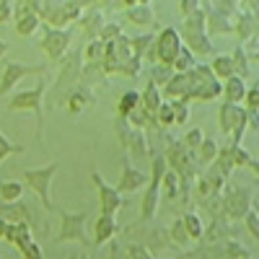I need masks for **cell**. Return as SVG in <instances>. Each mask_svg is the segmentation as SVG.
<instances>
[{
  "mask_svg": "<svg viewBox=\"0 0 259 259\" xmlns=\"http://www.w3.org/2000/svg\"><path fill=\"white\" fill-rule=\"evenodd\" d=\"M256 207V194H254V187H241V184H233V182H226L223 189H221V215L228 221H241L244 215Z\"/></svg>",
  "mask_w": 259,
  "mask_h": 259,
  "instance_id": "cell-1",
  "label": "cell"
},
{
  "mask_svg": "<svg viewBox=\"0 0 259 259\" xmlns=\"http://www.w3.org/2000/svg\"><path fill=\"white\" fill-rule=\"evenodd\" d=\"M166 158L163 153H153L150 156V171H148V184L140 200V223H150L158 212V202H161V177L166 171Z\"/></svg>",
  "mask_w": 259,
  "mask_h": 259,
  "instance_id": "cell-2",
  "label": "cell"
},
{
  "mask_svg": "<svg viewBox=\"0 0 259 259\" xmlns=\"http://www.w3.org/2000/svg\"><path fill=\"white\" fill-rule=\"evenodd\" d=\"M45 96H47V83L39 80L36 85H31V89L18 91V94H11V99H8V109L36 114V133H39V140H45Z\"/></svg>",
  "mask_w": 259,
  "mask_h": 259,
  "instance_id": "cell-3",
  "label": "cell"
},
{
  "mask_svg": "<svg viewBox=\"0 0 259 259\" xmlns=\"http://www.w3.org/2000/svg\"><path fill=\"white\" fill-rule=\"evenodd\" d=\"M57 80H55V104L57 101H65L78 80H80V68H83V47L78 50H68L60 60H57Z\"/></svg>",
  "mask_w": 259,
  "mask_h": 259,
  "instance_id": "cell-4",
  "label": "cell"
},
{
  "mask_svg": "<svg viewBox=\"0 0 259 259\" xmlns=\"http://www.w3.org/2000/svg\"><path fill=\"white\" fill-rule=\"evenodd\" d=\"M57 171H60V161H52V163L39 166V168H24V171H21L24 184L36 194L39 205L45 207L47 212H55V202L50 197V187H52V179H55Z\"/></svg>",
  "mask_w": 259,
  "mask_h": 259,
  "instance_id": "cell-5",
  "label": "cell"
},
{
  "mask_svg": "<svg viewBox=\"0 0 259 259\" xmlns=\"http://www.w3.org/2000/svg\"><path fill=\"white\" fill-rule=\"evenodd\" d=\"M189 75V104L192 101H212L223 94V83L212 75L210 65H194L192 70H187Z\"/></svg>",
  "mask_w": 259,
  "mask_h": 259,
  "instance_id": "cell-6",
  "label": "cell"
},
{
  "mask_svg": "<svg viewBox=\"0 0 259 259\" xmlns=\"http://www.w3.org/2000/svg\"><path fill=\"white\" fill-rule=\"evenodd\" d=\"M57 218H60V231L55 236V244H65V241H78V244H85L89 246L91 239L85 236V221H89V210H62V207H55Z\"/></svg>",
  "mask_w": 259,
  "mask_h": 259,
  "instance_id": "cell-7",
  "label": "cell"
},
{
  "mask_svg": "<svg viewBox=\"0 0 259 259\" xmlns=\"http://www.w3.org/2000/svg\"><path fill=\"white\" fill-rule=\"evenodd\" d=\"M218 127L221 133L231 138V145H241L244 135H246V127H249V114L241 104H228L223 101L221 109H218Z\"/></svg>",
  "mask_w": 259,
  "mask_h": 259,
  "instance_id": "cell-8",
  "label": "cell"
},
{
  "mask_svg": "<svg viewBox=\"0 0 259 259\" xmlns=\"http://www.w3.org/2000/svg\"><path fill=\"white\" fill-rule=\"evenodd\" d=\"M41 39H39V50L47 55L50 62H57L65 52L70 50V41H73V29H55V26H47L41 24Z\"/></svg>",
  "mask_w": 259,
  "mask_h": 259,
  "instance_id": "cell-9",
  "label": "cell"
},
{
  "mask_svg": "<svg viewBox=\"0 0 259 259\" xmlns=\"http://www.w3.org/2000/svg\"><path fill=\"white\" fill-rule=\"evenodd\" d=\"M47 73V65H26V62H6L3 65V75H0V96H8L16 85L29 78V75H45Z\"/></svg>",
  "mask_w": 259,
  "mask_h": 259,
  "instance_id": "cell-10",
  "label": "cell"
},
{
  "mask_svg": "<svg viewBox=\"0 0 259 259\" xmlns=\"http://www.w3.org/2000/svg\"><path fill=\"white\" fill-rule=\"evenodd\" d=\"M153 47H156V60H158V65H168V68H171V62H174L177 52L182 50V39H179L177 26H163L161 31H156Z\"/></svg>",
  "mask_w": 259,
  "mask_h": 259,
  "instance_id": "cell-11",
  "label": "cell"
},
{
  "mask_svg": "<svg viewBox=\"0 0 259 259\" xmlns=\"http://www.w3.org/2000/svg\"><path fill=\"white\" fill-rule=\"evenodd\" d=\"M91 182H94L96 194H99V212L101 215H114L119 207H124V200H122V194L117 192V187H112L96 168L91 171Z\"/></svg>",
  "mask_w": 259,
  "mask_h": 259,
  "instance_id": "cell-12",
  "label": "cell"
},
{
  "mask_svg": "<svg viewBox=\"0 0 259 259\" xmlns=\"http://www.w3.org/2000/svg\"><path fill=\"white\" fill-rule=\"evenodd\" d=\"M148 184V174L140 168H135V163L124 156V163H122V177L117 182V192L124 194V192H138Z\"/></svg>",
  "mask_w": 259,
  "mask_h": 259,
  "instance_id": "cell-13",
  "label": "cell"
},
{
  "mask_svg": "<svg viewBox=\"0 0 259 259\" xmlns=\"http://www.w3.org/2000/svg\"><path fill=\"white\" fill-rule=\"evenodd\" d=\"M0 218H6V221H11V223H18V221H26L31 228H36V226H41L39 221H36V215L31 212V205H26V202H0Z\"/></svg>",
  "mask_w": 259,
  "mask_h": 259,
  "instance_id": "cell-14",
  "label": "cell"
},
{
  "mask_svg": "<svg viewBox=\"0 0 259 259\" xmlns=\"http://www.w3.org/2000/svg\"><path fill=\"white\" fill-rule=\"evenodd\" d=\"M65 109H68L73 117H78L83 109H85V106H94L96 104V96H94V91L89 89V85H75V89L68 94V96H65Z\"/></svg>",
  "mask_w": 259,
  "mask_h": 259,
  "instance_id": "cell-15",
  "label": "cell"
},
{
  "mask_svg": "<svg viewBox=\"0 0 259 259\" xmlns=\"http://www.w3.org/2000/svg\"><path fill=\"white\" fill-rule=\"evenodd\" d=\"M117 233H119V223H117L114 215H99L96 223H94V239H91V244L94 246H104V244H109Z\"/></svg>",
  "mask_w": 259,
  "mask_h": 259,
  "instance_id": "cell-16",
  "label": "cell"
},
{
  "mask_svg": "<svg viewBox=\"0 0 259 259\" xmlns=\"http://www.w3.org/2000/svg\"><path fill=\"white\" fill-rule=\"evenodd\" d=\"M41 26V18L34 13V11H26V8H18L16 16H13V29L18 36H34Z\"/></svg>",
  "mask_w": 259,
  "mask_h": 259,
  "instance_id": "cell-17",
  "label": "cell"
},
{
  "mask_svg": "<svg viewBox=\"0 0 259 259\" xmlns=\"http://www.w3.org/2000/svg\"><path fill=\"white\" fill-rule=\"evenodd\" d=\"M161 94L168 101L179 99V101H187L189 104V75L187 73H174V75H171V80L161 89Z\"/></svg>",
  "mask_w": 259,
  "mask_h": 259,
  "instance_id": "cell-18",
  "label": "cell"
},
{
  "mask_svg": "<svg viewBox=\"0 0 259 259\" xmlns=\"http://www.w3.org/2000/svg\"><path fill=\"white\" fill-rule=\"evenodd\" d=\"M233 34L244 41H249L251 36H256V13H249V11H239L233 16Z\"/></svg>",
  "mask_w": 259,
  "mask_h": 259,
  "instance_id": "cell-19",
  "label": "cell"
},
{
  "mask_svg": "<svg viewBox=\"0 0 259 259\" xmlns=\"http://www.w3.org/2000/svg\"><path fill=\"white\" fill-rule=\"evenodd\" d=\"M124 16L133 26H145L148 31H153L158 26V18H156V13H153L150 6H133V8H127Z\"/></svg>",
  "mask_w": 259,
  "mask_h": 259,
  "instance_id": "cell-20",
  "label": "cell"
},
{
  "mask_svg": "<svg viewBox=\"0 0 259 259\" xmlns=\"http://www.w3.org/2000/svg\"><path fill=\"white\" fill-rule=\"evenodd\" d=\"M78 26H83V36L89 39V41L99 39V31H101V26H104L101 11H99V8H89V11L78 18Z\"/></svg>",
  "mask_w": 259,
  "mask_h": 259,
  "instance_id": "cell-21",
  "label": "cell"
},
{
  "mask_svg": "<svg viewBox=\"0 0 259 259\" xmlns=\"http://www.w3.org/2000/svg\"><path fill=\"white\" fill-rule=\"evenodd\" d=\"M182 45L194 55V57H207V55H215V47L207 34H192V36H184Z\"/></svg>",
  "mask_w": 259,
  "mask_h": 259,
  "instance_id": "cell-22",
  "label": "cell"
},
{
  "mask_svg": "<svg viewBox=\"0 0 259 259\" xmlns=\"http://www.w3.org/2000/svg\"><path fill=\"white\" fill-rule=\"evenodd\" d=\"M244 94H246V80L239 78V75H231L223 80V101L228 104H241L244 101Z\"/></svg>",
  "mask_w": 259,
  "mask_h": 259,
  "instance_id": "cell-23",
  "label": "cell"
},
{
  "mask_svg": "<svg viewBox=\"0 0 259 259\" xmlns=\"http://www.w3.org/2000/svg\"><path fill=\"white\" fill-rule=\"evenodd\" d=\"M231 62H233V73L239 75V78H244V80L254 78V65H251V60H249L244 45L233 47V52H231Z\"/></svg>",
  "mask_w": 259,
  "mask_h": 259,
  "instance_id": "cell-24",
  "label": "cell"
},
{
  "mask_svg": "<svg viewBox=\"0 0 259 259\" xmlns=\"http://www.w3.org/2000/svg\"><path fill=\"white\" fill-rule=\"evenodd\" d=\"M218 140L215 138H202V143H200V148L194 150V161H197V168H207L212 161H215V156H218Z\"/></svg>",
  "mask_w": 259,
  "mask_h": 259,
  "instance_id": "cell-25",
  "label": "cell"
},
{
  "mask_svg": "<svg viewBox=\"0 0 259 259\" xmlns=\"http://www.w3.org/2000/svg\"><path fill=\"white\" fill-rule=\"evenodd\" d=\"M161 101H163V96H161V89L158 85H153L148 80V85L140 91V106L156 119V112H158V106H161Z\"/></svg>",
  "mask_w": 259,
  "mask_h": 259,
  "instance_id": "cell-26",
  "label": "cell"
},
{
  "mask_svg": "<svg viewBox=\"0 0 259 259\" xmlns=\"http://www.w3.org/2000/svg\"><path fill=\"white\" fill-rule=\"evenodd\" d=\"M106 75L104 68H101V62H83V68H80V85H89V89H94V85L99 83H106Z\"/></svg>",
  "mask_w": 259,
  "mask_h": 259,
  "instance_id": "cell-27",
  "label": "cell"
},
{
  "mask_svg": "<svg viewBox=\"0 0 259 259\" xmlns=\"http://www.w3.org/2000/svg\"><path fill=\"white\" fill-rule=\"evenodd\" d=\"M231 158H233V168H249L251 174L259 171V163H256L254 153L246 150L244 145H231Z\"/></svg>",
  "mask_w": 259,
  "mask_h": 259,
  "instance_id": "cell-28",
  "label": "cell"
},
{
  "mask_svg": "<svg viewBox=\"0 0 259 259\" xmlns=\"http://www.w3.org/2000/svg\"><path fill=\"white\" fill-rule=\"evenodd\" d=\"M177 31H179V39L192 36V34H207V31H205V13H202V8L194 11L192 16H187Z\"/></svg>",
  "mask_w": 259,
  "mask_h": 259,
  "instance_id": "cell-29",
  "label": "cell"
},
{
  "mask_svg": "<svg viewBox=\"0 0 259 259\" xmlns=\"http://www.w3.org/2000/svg\"><path fill=\"white\" fill-rule=\"evenodd\" d=\"M161 194H163V200H177L182 194V179H179L177 171H171V168L163 171V177H161Z\"/></svg>",
  "mask_w": 259,
  "mask_h": 259,
  "instance_id": "cell-30",
  "label": "cell"
},
{
  "mask_svg": "<svg viewBox=\"0 0 259 259\" xmlns=\"http://www.w3.org/2000/svg\"><path fill=\"white\" fill-rule=\"evenodd\" d=\"M26 184L18 179H0V202H18L24 197Z\"/></svg>",
  "mask_w": 259,
  "mask_h": 259,
  "instance_id": "cell-31",
  "label": "cell"
},
{
  "mask_svg": "<svg viewBox=\"0 0 259 259\" xmlns=\"http://www.w3.org/2000/svg\"><path fill=\"white\" fill-rule=\"evenodd\" d=\"M140 244H143L150 254H158V251H161V249H166L171 241H168V233H166V228H150Z\"/></svg>",
  "mask_w": 259,
  "mask_h": 259,
  "instance_id": "cell-32",
  "label": "cell"
},
{
  "mask_svg": "<svg viewBox=\"0 0 259 259\" xmlns=\"http://www.w3.org/2000/svg\"><path fill=\"white\" fill-rule=\"evenodd\" d=\"M140 104V91H135V89H127L119 99H117V106H114V117H119V119H127V114L135 109V106Z\"/></svg>",
  "mask_w": 259,
  "mask_h": 259,
  "instance_id": "cell-33",
  "label": "cell"
},
{
  "mask_svg": "<svg viewBox=\"0 0 259 259\" xmlns=\"http://www.w3.org/2000/svg\"><path fill=\"white\" fill-rule=\"evenodd\" d=\"M182 223H184V231H187V236H189V241H202V233H205V223H202V218L197 212H184L182 215Z\"/></svg>",
  "mask_w": 259,
  "mask_h": 259,
  "instance_id": "cell-34",
  "label": "cell"
},
{
  "mask_svg": "<svg viewBox=\"0 0 259 259\" xmlns=\"http://www.w3.org/2000/svg\"><path fill=\"white\" fill-rule=\"evenodd\" d=\"M34 239V228L26 223V221H18V223H11V233H8V244H13L16 249L21 246V244H26V241H31Z\"/></svg>",
  "mask_w": 259,
  "mask_h": 259,
  "instance_id": "cell-35",
  "label": "cell"
},
{
  "mask_svg": "<svg viewBox=\"0 0 259 259\" xmlns=\"http://www.w3.org/2000/svg\"><path fill=\"white\" fill-rule=\"evenodd\" d=\"M218 174L228 182V177L233 174V158H231V145H223V148H218V156H215V161L210 163Z\"/></svg>",
  "mask_w": 259,
  "mask_h": 259,
  "instance_id": "cell-36",
  "label": "cell"
},
{
  "mask_svg": "<svg viewBox=\"0 0 259 259\" xmlns=\"http://www.w3.org/2000/svg\"><path fill=\"white\" fill-rule=\"evenodd\" d=\"M210 70H212V75L218 78L221 83H223L226 78L236 75V73H233V62H231V55H215V57H212V62H210Z\"/></svg>",
  "mask_w": 259,
  "mask_h": 259,
  "instance_id": "cell-37",
  "label": "cell"
},
{
  "mask_svg": "<svg viewBox=\"0 0 259 259\" xmlns=\"http://www.w3.org/2000/svg\"><path fill=\"white\" fill-rule=\"evenodd\" d=\"M153 39H156V31H143L138 36H130V50H133V55L138 60H143V55L148 52V47L153 45Z\"/></svg>",
  "mask_w": 259,
  "mask_h": 259,
  "instance_id": "cell-38",
  "label": "cell"
},
{
  "mask_svg": "<svg viewBox=\"0 0 259 259\" xmlns=\"http://www.w3.org/2000/svg\"><path fill=\"white\" fill-rule=\"evenodd\" d=\"M194 65H197V57H194L184 45H182V50L177 52V57H174V62H171V70L174 73H187V70H192Z\"/></svg>",
  "mask_w": 259,
  "mask_h": 259,
  "instance_id": "cell-39",
  "label": "cell"
},
{
  "mask_svg": "<svg viewBox=\"0 0 259 259\" xmlns=\"http://www.w3.org/2000/svg\"><path fill=\"white\" fill-rule=\"evenodd\" d=\"M171 75H174V70L168 68V65H150L148 68V80L158 85V89H163V85L171 80Z\"/></svg>",
  "mask_w": 259,
  "mask_h": 259,
  "instance_id": "cell-40",
  "label": "cell"
},
{
  "mask_svg": "<svg viewBox=\"0 0 259 259\" xmlns=\"http://www.w3.org/2000/svg\"><path fill=\"white\" fill-rule=\"evenodd\" d=\"M241 106H244V109H246V114H249V122H251V124H256V109H259V91H256V85L246 89Z\"/></svg>",
  "mask_w": 259,
  "mask_h": 259,
  "instance_id": "cell-41",
  "label": "cell"
},
{
  "mask_svg": "<svg viewBox=\"0 0 259 259\" xmlns=\"http://www.w3.org/2000/svg\"><path fill=\"white\" fill-rule=\"evenodd\" d=\"M21 153H26V145L11 143V140L3 135V130H0V163H3L6 158H11V156H21Z\"/></svg>",
  "mask_w": 259,
  "mask_h": 259,
  "instance_id": "cell-42",
  "label": "cell"
},
{
  "mask_svg": "<svg viewBox=\"0 0 259 259\" xmlns=\"http://www.w3.org/2000/svg\"><path fill=\"white\" fill-rule=\"evenodd\" d=\"M166 233H168V241L174 244V246H187V244H189V236H187V231H184L182 218H177L174 223H171V226L166 228Z\"/></svg>",
  "mask_w": 259,
  "mask_h": 259,
  "instance_id": "cell-43",
  "label": "cell"
},
{
  "mask_svg": "<svg viewBox=\"0 0 259 259\" xmlns=\"http://www.w3.org/2000/svg\"><path fill=\"white\" fill-rule=\"evenodd\" d=\"M156 122H158L161 130L174 127V109H171V101H161L158 112H156Z\"/></svg>",
  "mask_w": 259,
  "mask_h": 259,
  "instance_id": "cell-44",
  "label": "cell"
},
{
  "mask_svg": "<svg viewBox=\"0 0 259 259\" xmlns=\"http://www.w3.org/2000/svg\"><path fill=\"white\" fill-rule=\"evenodd\" d=\"M101 57H104V41L94 39L83 47V62H101Z\"/></svg>",
  "mask_w": 259,
  "mask_h": 259,
  "instance_id": "cell-45",
  "label": "cell"
},
{
  "mask_svg": "<svg viewBox=\"0 0 259 259\" xmlns=\"http://www.w3.org/2000/svg\"><path fill=\"white\" fill-rule=\"evenodd\" d=\"M241 223H244V228H246V233H249V239H259V215H256V207H251L244 218H241Z\"/></svg>",
  "mask_w": 259,
  "mask_h": 259,
  "instance_id": "cell-46",
  "label": "cell"
},
{
  "mask_svg": "<svg viewBox=\"0 0 259 259\" xmlns=\"http://www.w3.org/2000/svg\"><path fill=\"white\" fill-rule=\"evenodd\" d=\"M205 3H210L212 8H218L226 16H236L241 11V0H205Z\"/></svg>",
  "mask_w": 259,
  "mask_h": 259,
  "instance_id": "cell-47",
  "label": "cell"
},
{
  "mask_svg": "<svg viewBox=\"0 0 259 259\" xmlns=\"http://www.w3.org/2000/svg\"><path fill=\"white\" fill-rule=\"evenodd\" d=\"M202 138H205L202 127H192V130H187V135L182 138V143H184V148H187V150H192V153H194V150L200 148Z\"/></svg>",
  "mask_w": 259,
  "mask_h": 259,
  "instance_id": "cell-48",
  "label": "cell"
},
{
  "mask_svg": "<svg viewBox=\"0 0 259 259\" xmlns=\"http://www.w3.org/2000/svg\"><path fill=\"white\" fill-rule=\"evenodd\" d=\"M171 109H174V124L177 127H182V124L189 122V104L187 101L174 99V101H171Z\"/></svg>",
  "mask_w": 259,
  "mask_h": 259,
  "instance_id": "cell-49",
  "label": "cell"
},
{
  "mask_svg": "<svg viewBox=\"0 0 259 259\" xmlns=\"http://www.w3.org/2000/svg\"><path fill=\"white\" fill-rule=\"evenodd\" d=\"M124 259H156V256L150 254L140 241H133V244H127V249H124Z\"/></svg>",
  "mask_w": 259,
  "mask_h": 259,
  "instance_id": "cell-50",
  "label": "cell"
},
{
  "mask_svg": "<svg viewBox=\"0 0 259 259\" xmlns=\"http://www.w3.org/2000/svg\"><path fill=\"white\" fill-rule=\"evenodd\" d=\"M18 251L24 254V259H45V249L36 244V239H31V241H26V244H21Z\"/></svg>",
  "mask_w": 259,
  "mask_h": 259,
  "instance_id": "cell-51",
  "label": "cell"
},
{
  "mask_svg": "<svg viewBox=\"0 0 259 259\" xmlns=\"http://www.w3.org/2000/svg\"><path fill=\"white\" fill-rule=\"evenodd\" d=\"M119 34H122V26H119V24H104L101 31H99V41L109 45V41H114Z\"/></svg>",
  "mask_w": 259,
  "mask_h": 259,
  "instance_id": "cell-52",
  "label": "cell"
},
{
  "mask_svg": "<svg viewBox=\"0 0 259 259\" xmlns=\"http://www.w3.org/2000/svg\"><path fill=\"white\" fill-rule=\"evenodd\" d=\"M194 11H200V0H179V13H182V18L192 16Z\"/></svg>",
  "mask_w": 259,
  "mask_h": 259,
  "instance_id": "cell-53",
  "label": "cell"
},
{
  "mask_svg": "<svg viewBox=\"0 0 259 259\" xmlns=\"http://www.w3.org/2000/svg\"><path fill=\"white\" fill-rule=\"evenodd\" d=\"M11 18H13V3L11 0H0V24H6Z\"/></svg>",
  "mask_w": 259,
  "mask_h": 259,
  "instance_id": "cell-54",
  "label": "cell"
},
{
  "mask_svg": "<svg viewBox=\"0 0 259 259\" xmlns=\"http://www.w3.org/2000/svg\"><path fill=\"white\" fill-rule=\"evenodd\" d=\"M109 259H124V254L119 251V244H117L114 239L109 241Z\"/></svg>",
  "mask_w": 259,
  "mask_h": 259,
  "instance_id": "cell-55",
  "label": "cell"
},
{
  "mask_svg": "<svg viewBox=\"0 0 259 259\" xmlns=\"http://www.w3.org/2000/svg\"><path fill=\"white\" fill-rule=\"evenodd\" d=\"M8 233H11V221L0 218V239H8Z\"/></svg>",
  "mask_w": 259,
  "mask_h": 259,
  "instance_id": "cell-56",
  "label": "cell"
},
{
  "mask_svg": "<svg viewBox=\"0 0 259 259\" xmlns=\"http://www.w3.org/2000/svg\"><path fill=\"white\" fill-rule=\"evenodd\" d=\"M8 50H11V45H8V41H6V39H0V57H3V55H6Z\"/></svg>",
  "mask_w": 259,
  "mask_h": 259,
  "instance_id": "cell-57",
  "label": "cell"
},
{
  "mask_svg": "<svg viewBox=\"0 0 259 259\" xmlns=\"http://www.w3.org/2000/svg\"><path fill=\"white\" fill-rule=\"evenodd\" d=\"M122 6L124 8H133V6H138V0H122Z\"/></svg>",
  "mask_w": 259,
  "mask_h": 259,
  "instance_id": "cell-58",
  "label": "cell"
},
{
  "mask_svg": "<svg viewBox=\"0 0 259 259\" xmlns=\"http://www.w3.org/2000/svg\"><path fill=\"white\" fill-rule=\"evenodd\" d=\"M138 6H150V0H138Z\"/></svg>",
  "mask_w": 259,
  "mask_h": 259,
  "instance_id": "cell-59",
  "label": "cell"
},
{
  "mask_svg": "<svg viewBox=\"0 0 259 259\" xmlns=\"http://www.w3.org/2000/svg\"><path fill=\"white\" fill-rule=\"evenodd\" d=\"M68 259H78V254H70V256H68Z\"/></svg>",
  "mask_w": 259,
  "mask_h": 259,
  "instance_id": "cell-60",
  "label": "cell"
}]
</instances>
